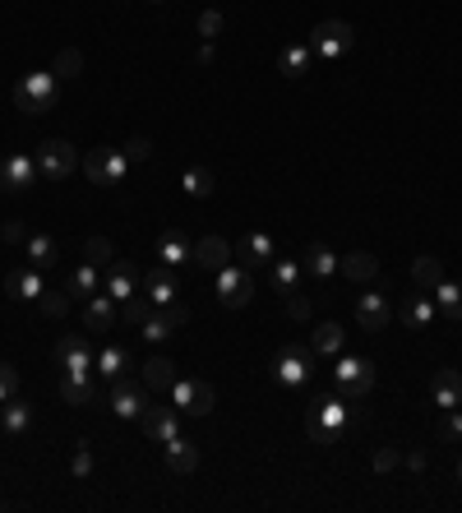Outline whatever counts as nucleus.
<instances>
[{
  "label": "nucleus",
  "mask_w": 462,
  "mask_h": 513,
  "mask_svg": "<svg viewBox=\"0 0 462 513\" xmlns=\"http://www.w3.org/2000/svg\"><path fill=\"white\" fill-rule=\"evenodd\" d=\"M60 102V79H56V69H33V75H24L15 84V107L24 116H37V111H51Z\"/></svg>",
  "instance_id": "1"
},
{
  "label": "nucleus",
  "mask_w": 462,
  "mask_h": 513,
  "mask_svg": "<svg viewBox=\"0 0 462 513\" xmlns=\"http://www.w3.org/2000/svg\"><path fill=\"white\" fill-rule=\"evenodd\" d=\"M352 42H356V28H352L347 19H324V24H315V33H310V51H315L320 60L347 56Z\"/></svg>",
  "instance_id": "2"
},
{
  "label": "nucleus",
  "mask_w": 462,
  "mask_h": 513,
  "mask_svg": "<svg viewBox=\"0 0 462 513\" xmlns=\"http://www.w3.org/2000/svg\"><path fill=\"white\" fill-rule=\"evenodd\" d=\"M333 380H338V389H342L347 398H365V393L374 389V365H370L365 356L342 351L338 365H333Z\"/></svg>",
  "instance_id": "3"
},
{
  "label": "nucleus",
  "mask_w": 462,
  "mask_h": 513,
  "mask_svg": "<svg viewBox=\"0 0 462 513\" xmlns=\"http://www.w3.org/2000/svg\"><path fill=\"white\" fill-rule=\"evenodd\" d=\"M74 167H79V153H74V143H65V139H47L42 149H37V172H42L47 181H69V176H74Z\"/></svg>",
  "instance_id": "4"
},
{
  "label": "nucleus",
  "mask_w": 462,
  "mask_h": 513,
  "mask_svg": "<svg viewBox=\"0 0 462 513\" xmlns=\"http://www.w3.org/2000/svg\"><path fill=\"white\" fill-rule=\"evenodd\" d=\"M167 398H172V407L185 412V416H208L213 403H217V393H213L208 380H176Z\"/></svg>",
  "instance_id": "5"
},
{
  "label": "nucleus",
  "mask_w": 462,
  "mask_h": 513,
  "mask_svg": "<svg viewBox=\"0 0 462 513\" xmlns=\"http://www.w3.org/2000/svg\"><path fill=\"white\" fill-rule=\"evenodd\" d=\"M273 375L287 389H305V384H310V375H315V361H310V351H305V347H282L278 361H273Z\"/></svg>",
  "instance_id": "6"
},
{
  "label": "nucleus",
  "mask_w": 462,
  "mask_h": 513,
  "mask_svg": "<svg viewBox=\"0 0 462 513\" xmlns=\"http://www.w3.org/2000/svg\"><path fill=\"white\" fill-rule=\"evenodd\" d=\"M217 297H222V306H231V310L250 306V297H255L250 268H246V264H226V268L217 273Z\"/></svg>",
  "instance_id": "7"
},
{
  "label": "nucleus",
  "mask_w": 462,
  "mask_h": 513,
  "mask_svg": "<svg viewBox=\"0 0 462 513\" xmlns=\"http://www.w3.org/2000/svg\"><path fill=\"white\" fill-rule=\"evenodd\" d=\"M84 172H89L93 185H116L130 172V158H125V149H93L84 158Z\"/></svg>",
  "instance_id": "8"
},
{
  "label": "nucleus",
  "mask_w": 462,
  "mask_h": 513,
  "mask_svg": "<svg viewBox=\"0 0 462 513\" xmlns=\"http://www.w3.org/2000/svg\"><path fill=\"white\" fill-rule=\"evenodd\" d=\"M51 356H56V365H60L65 375H89V371H93V351H89L84 333H65Z\"/></svg>",
  "instance_id": "9"
},
{
  "label": "nucleus",
  "mask_w": 462,
  "mask_h": 513,
  "mask_svg": "<svg viewBox=\"0 0 462 513\" xmlns=\"http://www.w3.org/2000/svg\"><path fill=\"white\" fill-rule=\"evenodd\" d=\"M143 407H148V384H139V380H130V375L111 380V412H116V416L139 421Z\"/></svg>",
  "instance_id": "10"
},
{
  "label": "nucleus",
  "mask_w": 462,
  "mask_h": 513,
  "mask_svg": "<svg viewBox=\"0 0 462 513\" xmlns=\"http://www.w3.org/2000/svg\"><path fill=\"white\" fill-rule=\"evenodd\" d=\"M143 297H148L152 306H158V310H163V306H172V301L181 297V282H176V273H172L167 264L148 268V273H143Z\"/></svg>",
  "instance_id": "11"
},
{
  "label": "nucleus",
  "mask_w": 462,
  "mask_h": 513,
  "mask_svg": "<svg viewBox=\"0 0 462 513\" xmlns=\"http://www.w3.org/2000/svg\"><path fill=\"white\" fill-rule=\"evenodd\" d=\"M42 172H37V158H28V153H10L5 162H0V190H28L33 181H37Z\"/></svg>",
  "instance_id": "12"
},
{
  "label": "nucleus",
  "mask_w": 462,
  "mask_h": 513,
  "mask_svg": "<svg viewBox=\"0 0 462 513\" xmlns=\"http://www.w3.org/2000/svg\"><path fill=\"white\" fill-rule=\"evenodd\" d=\"M176 421H181V412H176V407H158V403H148V407L139 412L143 434H148V439H158V445H167L172 434H181V430H176Z\"/></svg>",
  "instance_id": "13"
},
{
  "label": "nucleus",
  "mask_w": 462,
  "mask_h": 513,
  "mask_svg": "<svg viewBox=\"0 0 462 513\" xmlns=\"http://www.w3.org/2000/svg\"><path fill=\"white\" fill-rule=\"evenodd\" d=\"M134 282H139V268L125 264V259H111L102 268V291H107L111 301H130L134 297Z\"/></svg>",
  "instance_id": "14"
},
{
  "label": "nucleus",
  "mask_w": 462,
  "mask_h": 513,
  "mask_svg": "<svg viewBox=\"0 0 462 513\" xmlns=\"http://www.w3.org/2000/svg\"><path fill=\"white\" fill-rule=\"evenodd\" d=\"M347 421H352V412L342 407V398H320L315 403V434L320 439H333Z\"/></svg>",
  "instance_id": "15"
},
{
  "label": "nucleus",
  "mask_w": 462,
  "mask_h": 513,
  "mask_svg": "<svg viewBox=\"0 0 462 513\" xmlns=\"http://www.w3.org/2000/svg\"><path fill=\"white\" fill-rule=\"evenodd\" d=\"M356 324L365 333H383V324H389V301L379 297V291H365V297H356Z\"/></svg>",
  "instance_id": "16"
},
{
  "label": "nucleus",
  "mask_w": 462,
  "mask_h": 513,
  "mask_svg": "<svg viewBox=\"0 0 462 513\" xmlns=\"http://www.w3.org/2000/svg\"><path fill=\"white\" fill-rule=\"evenodd\" d=\"M398 319L407 324V329H435V319H439V306L430 301V297H403V306H398Z\"/></svg>",
  "instance_id": "17"
},
{
  "label": "nucleus",
  "mask_w": 462,
  "mask_h": 513,
  "mask_svg": "<svg viewBox=\"0 0 462 513\" xmlns=\"http://www.w3.org/2000/svg\"><path fill=\"white\" fill-rule=\"evenodd\" d=\"M194 264L208 268V273H222V268L231 264V246H226L222 236H199V241H194Z\"/></svg>",
  "instance_id": "18"
},
{
  "label": "nucleus",
  "mask_w": 462,
  "mask_h": 513,
  "mask_svg": "<svg viewBox=\"0 0 462 513\" xmlns=\"http://www.w3.org/2000/svg\"><path fill=\"white\" fill-rule=\"evenodd\" d=\"M5 291H10V297H19V301H37L42 297V291H47V282H42V268H15L10 277H5Z\"/></svg>",
  "instance_id": "19"
},
{
  "label": "nucleus",
  "mask_w": 462,
  "mask_h": 513,
  "mask_svg": "<svg viewBox=\"0 0 462 513\" xmlns=\"http://www.w3.org/2000/svg\"><path fill=\"white\" fill-rule=\"evenodd\" d=\"M139 371H143V384H148L152 393H172V384L181 380V375H176V365H172L167 356H148V361L139 365Z\"/></svg>",
  "instance_id": "20"
},
{
  "label": "nucleus",
  "mask_w": 462,
  "mask_h": 513,
  "mask_svg": "<svg viewBox=\"0 0 462 513\" xmlns=\"http://www.w3.org/2000/svg\"><path fill=\"white\" fill-rule=\"evenodd\" d=\"M338 273L347 282H374L379 277V259L365 255V250H352V255H338Z\"/></svg>",
  "instance_id": "21"
},
{
  "label": "nucleus",
  "mask_w": 462,
  "mask_h": 513,
  "mask_svg": "<svg viewBox=\"0 0 462 513\" xmlns=\"http://www.w3.org/2000/svg\"><path fill=\"white\" fill-rule=\"evenodd\" d=\"M310 60H315L310 42H287L282 56H278V69H282L287 79H300V75H310Z\"/></svg>",
  "instance_id": "22"
},
{
  "label": "nucleus",
  "mask_w": 462,
  "mask_h": 513,
  "mask_svg": "<svg viewBox=\"0 0 462 513\" xmlns=\"http://www.w3.org/2000/svg\"><path fill=\"white\" fill-rule=\"evenodd\" d=\"M300 268L310 273V277H320V282H329V277H338V255H333L329 246H305Z\"/></svg>",
  "instance_id": "23"
},
{
  "label": "nucleus",
  "mask_w": 462,
  "mask_h": 513,
  "mask_svg": "<svg viewBox=\"0 0 462 513\" xmlns=\"http://www.w3.org/2000/svg\"><path fill=\"white\" fill-rule=\"evenodd\" d=\"M194 467H199V449L190 445V439L172 434V439H167V472H176V476H190Z\"/></svg>",
  "instance_id": "24"
},
{
  "label": "nucleus",
  "mask_w": 462,
  "mask_h": 513,
  "mask_svg": "<svg viewBox=\"0 0 462 513\" xmlns=\"http://www.w3.org/2000/svg\"><path fill=\"white\" fill-rule=\"evenodd\" d=\"M84 324H89V333H111V324H116V301L107 297H89V306H84Z\"/></svg>",
  "instance_id": "25"
},
{
  "label": "nucleus",
  "mask_w": 462,
  "mask_h": 513,
  "mask_svg": "<svg viewBox=\"0 0 462 513\" xmlns=\"http://www.w3.org/2000/svg\"><path fill=\"white\" fill-rule=\"evenodd\" d=\"M158 259H163L167 268H181L185 259H194V246L172 227V232H163V236H158Z\"/></svg>",
  "instance_id": "26"
},
{
  "label": "nucleus",
  "mask_w": 462,
  "mask_h": 513,
  "mask_svg": "<svg viewBox=\"0 0 462 513\" xmlns=\"http://www.w3.org/2000/svg\"><path fill=\"white\" fill-rule=\"evenodd\" d=\"M435 407H462V375L453 365L435 371Z\"/></svg>",
  "instance_id": "27"
},
{
  "label": "nucleus",
  "mask_w": 462,
  "mask_h": 513,
  "mask_svg": "<svg viewBox=\"0 0 462 513\" xmlns=\"http://www.w3.org/2000/svg\"><path fill=\"white\" fill-rule=\"evenodd\" d=\"M0 430H10V434H28L33 430V407L10 398L5 407H0Z\"/></svg>",
  "instance_id": "28"
},
{
  "label": "nucleus",
  "mask_w": 462,
  "mask_h": 513,
  "mask_svg": "<svg viewBox=\"0 0 462 513\" xmlns=\"http://www.w3.org/2000/svg\"><path fill=\"white\" fill-rule=\"evenodd\" d=\"M60 398L69 407H89V403H98V389L89 384V375H65L60 380Z\"/></svg>",
  "instance_id": "29"
},
{
  "label": "nucleus",
  "mask_w": 462,
  "mask_h": 513,
  "mask_svg": "<svg viewBox=\"0 0 462 513\" xmlns=\"http://www.w3.org/2000/svg\"><path fill=\"white\" fill-rule=\"evenodd\" d=\"M65 291H69V297H98V291H102V273H98V264H79Z\"/></svg>",
  "instance_id": "30"
},
{
  "label": "nucleus",
  "mask_w": 462,
  "mask_h": 513,
  "mask_svg": "<svg viewBox=\"0 0 462 513\" xmlns=\"http://www.w3.org/2000/svg\"><path fill=\"white\" fill-rule=\"evenodd\" d=\"M241 259H246V268L268 264V259H273V236H268V232H250L246 246H241Z\"/></svg>",
  "instance_id": "31"
},
{
  "label": "nucleus",
  "mask_w": 462,
  "mask_h": 513,
  "mask_svg": "<svg viewBox=\"0 0 462 513\" xmlns=\"http://www.w3.org/2000/svg\"><path fill=\"white\" fill-rule=\"evenodd\" d=\"M435 306H439V315H448V319H462V282H439L435 287Z\"/></svg>",
  "instance_id": "32"
},
{
  "label": "nucleus",
  "mask_w": 462,
  "mask_h": 513,
  "mask_svg": "<svg viewBox=\"0 0 462 513\" xmlns=\"http://www.w3.org/2000/svg\"><path fill=\"white\" fill-rule=\"evenodd\" d=\"M412 282L435 291V287L444 282V264H439L435 255H416V259H412Z\"/></svg>",
  "instance_id": "33"
},
{
  "label": "nucleus",
  "mask_w": 462,
  "mask_h": 513,
  "mask_svg": "<svg viewBox=\"0 0 462 513\" xmlns=\"http://www.w3.org/2000/svg\"><path fill=\"white\" fill-rule=\"evenodd\" d=\"M98 371H102L107 380H121V375L130 371V351H125V347H116V342H107V347H102V356H98Z\"/></svg>",
  "instance_id": "34"
},
{
  "label": "nucleus",
  "mask_w": 462,
  "mask_h": 513,
  "mask_svg": "<svg viewBox=\"0 0 462 513\" xmlns=\"http://www.w3.org/2000/svg\"><path fill=\"white\" fill-rule=\"evenodd\" d=\"M315 351H324V356H342V351H347V333H342V324H320V329H315Z\"/></svg>",
  "instance_id": "35"
},
{
  "label": "nucleus",
  "mask_w": 462,
  "mask_h": 513,
  "mask_svg": "<svg viewBox=\"0 0 462 513\" xmlns=\"http://www.w3.org/2000/svg\"><path fill=\"white\" fill-rule=\"evenodd\" d=\"M181 190H185L190 199H208V194H213V172H208V167H190V172L181 176Z\"/></svg>",
  "instance_id": "36"
},
{
  "label": "nucleus",
  "mask_w": 462,
  "mask_h": 513,
  "mask_svg": "<svg viewBox=\"0 0 462 513\" xmlns=\"http://www.w3.org/2000/svg\"><path fill=\"white\" fill-rule=\"evenodd\" d=\"M51 69H56V79H79V75H84V51H79V47H65Z\"/></svg>",
  "instance_id": "37"
},
{
  "label": "nucleus",
  "mask_w": 462,
  "mask_h": 513,
  "mask_svg": "<svg viewBox=\"0 0 462 513\" xmlns=\"http://www.w3.org/2000/svg\"><path fill=\"white\" fill-rule=\"evenodd\" d=\"M300 273H305V268H300V259H278V264H273V287L287 297V291H296Z\"/></svg>",
  "instance_id": "38"
},
{
  "label": "nucleus",
  "mask_w": 462,
  "mask_h": 513,
  "mask_svg": "<svg viewBox=\"0 0 462 513\" xmlns=\"http://www.w3.org/2000/svg\"><path fill=\"white\" fill-rule=\"evenodd\" d=\"M28 264L33 268H51L56 264V241L51 236H28Z\"/></svg>",
  "instance_id": "39"
},
{
  "label": "nucleus",
  "mask_w": 462,
  "mask_h": 513,
  "mask_svg": "<svg viewBox=\"0 0 462 513\" xmlns=\"http://www.w3.org/2000/svg\"><path fill=\"white\" fill-rule=\"evenodd\" d=\"M84 259L98 264V268H107V264L116 259V255H111V241H107V236H89V241H84Z\"/></svg>",
  "instance_id": "40"
},
{
  "label": "nucleus",
  "mask_w": 462,
  "mask_h": 513,
  "mask_svg": "<svg viewBox=\"0 0 462 513\" xmlns=\"http://www.w3.org/2000/svg\"><path fill=\"white\" fill-rule=\"evenodd\" d=\"M439 439H453V445H462V407H444V416H439Z\"/></svg>",
  "instance_id": "41"
},
{
  "label": "nucleus",
  "mask_w": 462,
  "mask_h": 513,
  "mask_svg": "<svg viewBox=\"0 0 462 513\" xmlns=\"http://www.w3.org/2000/svg\"><path fill=\"white\" fill-rule=\"evenodd\" d=\"M172 333H176V324H172L163 310H158V315H148V324H143V338H148V342H167Z\"/></svg>",
  "instance_id": "42"
},
{
  "label": "nucleus",
  "mask_w": 462,
  "mask_h": 513,
  "mask_svg": "<svg viewBox=\"0 0 462 513\" xmlns=\"http://www.w3.org/2000/svg\"><path fill=\"white\" fill-rule=\"evenodd\" d=\"M152 310H158V306H152V301H148V297H130V301H125V310H121V315H125V319H130V324H134V329H143V324H148V315H152Z\"/></svg>",
  "instance_id": "43"
},
{
  "label": "nucleus",
  "mask_w": 462,
  "mask_h": 513,
  "mask_svg": "<svg viewBox=\"0 0 462 513\" xmlns=\"http://www.w3.org/2000/svg\"><path fill=\"white\" fill-rule=\"evenodd\" d=\"M42 310L51 319H65L69 315V291H42Z\"/></svg>",
  "instance_id": "44"
},
{
  "label": "nucleus",
  "mask_w": 462,
  "mask_h": 513,
  "mask_svg": "<svg viewBox=\"0 0 462 513\" xmlns=\"http://www.w3.org/2000/svg\"><path fill=\"white\" fill-rule=\"evenodd\" d=\"M15 393H19V371L10 361H0V403H10Z\"/></svg>",
  "instance_id": "45"
},
{
  "label": "nucleus",
  "mask_w": 462,
  "mask_h": 513,
  "mask_svg": "<svg viewBox=\"0 0 462 513\" xmlns=\"http://www.w3.org/2000/svg\"><path fill=\"white\" fill-rule=\"evenodd\" d=\"M69 472L79 476V481H89V476H93V449H89V445H79V449H74V458H69Z\"/></svg>",
  "instance_id": "46"
},
{
  "label": "nucleus",
  "mask_w": 462,
  "mask_h": 513,
  "mask_svg": "<svg viewBox=\"0 0 462 513\" xmlns=\"http://www.w3.org/2000/svg\"><path fill=\"white\" fill-rule=\"evenodd\" d=\"M222 28H226L222 10H204V15H199V37H204V42H213V37H217Z\"/></svg>",
  "instance_id": "47"
},
{
  "label": "nucleus",
  "mask_w": 462,
  "mask_h": 513,
  "mask_svg": "<svg viewBox=\"0 0 462 513\" xmlns=\"http://www.w3.org/2000/svg\"><path fill=\"white\" fill-rule=\"evenodd\" d=\"M370 463H374V472H394V467H398V463H403V454H398V449H394V445H379V449H374V458H370Z\"/></svg>",
  "instance_id": "48"
},
{
  "label": "nucleus",
  "mask_w": 462,
  "mask_h": 513,
  "mask_svg": "<svg viewBox=\"0 0 462 513\" xmlns=\"http://www.w3.org/2000/svg\"><path fill=\"white\" fill-rule=\"evenodd\" d=\"M287 315H291L296 324H305V319H310V297H300V291H287Z\"/></svg>",
  "instance_id": "49"
},
{
  "label": "nucleus",
  "mask_w": 462,
  "mask_h": 513,
  "mask_svg": "<svg viewBox=\"0 0 462 513\" xmlns=\"http://www.w3.org/2000/svg\"><path fill=\"white\" fill-rule=\"evenodd\" d=\"M125 158H130V162H148V158H152V143H148L143 134H134V139L125 143Z\"/></svg>",
  "instance_id": "50"
},
{
  "label": "nucleus",
  "mask_w": 462,
  "mask_h": 513,
  "mask_svg": "<svg viewBox=\"0 0 462 513\" xmlns=\"http://www.w3.org/2000/svg\"><path fill=\"white\" fill-rule=\"evenodd\" d=\"M0 241H5V246H28V227L24 223H5V227H0Z\"/></svg>",
  "instance_id": "51"
},
{
  "label": "nucleus",
  "mask_w": 462,
  "mask_h": 513,
  "mask_svg": "<svg viewBox=\"0 0 462 513\" xmlns=\"http://www.w3.org/2000/svg\"><path fill=\"white\" fill-rule=\"evenodd\" d=\"M403 463H407V467H412V472H425V454H421V449H416V454H407V458H403Z\"/></svg>",
  "instance_id": "52"
},
{
  "label": "nucleus",
  "mask_w": 462,
  "mask_h": 513,
  "mask_svg": "<svg viewBox=\"0 0 462 513\" xmlns=\"http://www.w3.org/2000/svg\"><path fill=\"white\" fill-rule=\"evenodd\" d=\"M453 481H457V486H462V463H457V476H453Z\"/></svg>",
  "instance_id": "53"
},
{
  "label": "nucleus",
  "mask_w": 462,
  "mask_h": 513,
  "mask_svg": "<svg viewBox=\"0 0 462 513\" xmlns=\"http://www.w3.org/2000/svg\"><path fill=\"white\" fill-rule=\"evenodd\" d=\"M0 407H5V403H0Z\"/></svg>",
  "instance_id": "54"
}]
</instances>
